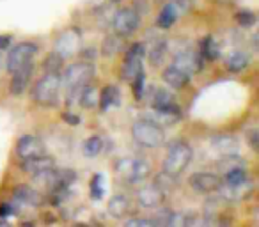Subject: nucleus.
I'll return each mask as SVG.
<instances>
[{
    "mask_svg": "<svg viewBox=\"0 0 259 227\" xmlns=\"http://www.w3.org/2000/svg\"><path fill=\"white\" fill-rule=\"evenodd\" d=\"M37 54V44L32 41H23L18 43L9 50L8 57H6V71L13 73L16 69L23 68V66L30 64Z\"/></svg>",
    "mask_w": 259,
    "mask_h": 227,
    "instance_id": "7",
    "label": "nucleus"
},
{
    "mask_svg": "<svg viewBox=\"0 0 259 227\" xmlns=\"http://www.w3.org/2000/svg\"><path fill=\"white\" fill-rule=\"evenodd\" d=\"M163 82L172 89H185L190 83L192 75H188L187 71H183L181 68H178L176 64H169L162 73Z\"/></svg>",
    "mask_w": 259,
    "mask_h": 227,
    "instance_id": "17",
    "label": "nucleus"
},
{
    "mask_svg": "<svg viewBox=\"0 0 259 227\" xmlns=\"http://www.w3.org/2000/svg\"><path fill=\"white\" fill-rule=\"evenodd\" d=\"M121 103V90H119L117 85H105L101 89L100 96H98V107L100 110H108V108L115 107V105Z\"/></svg>",
    "mask_w": 259,
    "mask_h": 227,
    "instance_id": "19",
    "label": "nucleus"
},
{
    "mask_svg": "<svg viewBox=\"0 0 259 227\" xmlns=\"http://www.w3.org/2000/svg\"><path fill=\"white\" fill-rule=\"evenodd\" d=\"M163 199H165V190L160 188L156 183L144 185V187H141L137 190V202L142 208H148V209L158 208L163 202Z\"/></svg>",
    "mask_w": 259,
    "mask_h": 227,
    "instance_id": "12",
    "label": "nucleus"
},
{
    "mask_svg": "<svg viewBox=\"0 0 259 227\" xmlns=\"http://www.w3.org/2000/svg\"><path fill=\"white\" fill-rule=\"evenodd\" d=\"M103 192H105L103 190V177H101L100 174H96L89 185V194H91V197L98 201V199L103 197Z\"/></svg>",
    "mask_w": 259,
    "mask_h": 227,
    "instance_id": "30",
    "label": "nucleus"
},
{
    "mask_svg": "<svg viewBox=\"0 0 259 227\" xmlns=\"http://www.w3.org/2000/svg\"><path fill=\"white\" fill-rule=\"evenodd\" d=\"M248 64H250V55L243 50L231 52L226 59V68L229 73H241L243 69L248 68Z\"/></svg>",
    "mask_w": 259,
    "mask_h": 227,
    "instance_id": "22",
    "label": "nucleus"
},
{
    "mask_svg": "<svg viewBox=\"0 0 259 227\" xmlns=\"http://www.w3.org/2000/svg\"><path fill=\"white\" fill-rule=\"evenodd\" d=\"M34 75V62L23 66V68L16 69V71L11 73V82H9V90L11 94L18 96V94H23L30 85V80H32Z\"/></svg>",
    "mask_w": 259,
    "mask_h": 227,
    "instance_id": "15",
    "label": "nucleus"
},
{
    "mask_svg": "<svg viewBox=\"0 0 259 227\" xmlns=\"http://www.w3.org/2000/svg\"><path fill=\"white\" fill-rule=\"evenodd\" d=\"M9 44H11V37H9V36H2V34H0V50L8 48Z\"/></svg>",
    "mask_w": 259,
    "mask_h": 227,
    "instance_id": "34",
    "label": "nucleus"
},
{
    "mask_svg": "<svg viewBox=\"0 0 259 227\" xmlns=\"http://www.w3.org/2000/svg\"><path fill=\"white\" fill-rule=\"evenodd\" d=\"M132 90H134V94H135V100H139L141 101L142 100V96H144V93H146V76H144V71H141L137 76H135L134 80H132Z\"/></svg>",
    "mask_w": 259,
    "mask_h": 227,
    "instance_id": "29",
    "label": "nucleus"
},
{
    "mask_svg": "<svg viewBox=\"0 0 259 227\" xmlns=\"http://www.w3.org/2000/svg\"><path fill=\"white\" fill-rule=\"evenodd\" d=\"M183 9L185 8L178 2V0H172V2L165 4L162 9H160L158 16H156V27H158V29H163V30L170 29V27L178 22V18H180Z\"/></svg>",
    "mask_w": 259,
    "mask_h": 227,
    "instance_id": "16",
    "label": "nucleus"
},
{
    "mask_svg": "<svg viewBox=\"0 0 259 227\" xmlns=\"http://www.w3.org/2000/svg\"><path fill=\"white\" fill-rule=\"evenodd\" d=\"M126 227H153L158 225L155 218H128L124 222Z\"/></svg>",
    "mask_w": 259,
    "mask_h": 227,
    "instance_id": "32",
    "label": "nucleus"
},
{
    "mask_svg": "<svg viewBox=\"0 0 259 227\" xmlns=\"http://www.w3.org/2000/svg\"><path fill=\"white\" fill-rule=\"evenodd\" d=\"M80 47V34L76 32L75 29L73 30H68L64 32L61 37L57 39V44H55V52L61 54L62 57H69L71 54H75Z\"/></svg>",
    "mask_w": 259,
    "mask_h": 227,
    "instance_id": "18",
    "label": "nucleus"
},
{
    "mask_svg": "<svg viewBox=\"0 0 259 227\" xmlns=\"http://www.w3.org/2000/svg\"><path fill=\"white\" fill-rule=\"evenodd\" d=\"M114 172L119 179L130 185H137L151 174V165L148 160L139 158V156H124L114 163Z\"/></svg>",
    "mask_w": 259,
    "mask_h": 227,
    "instance_id": "5",
    "label": "nucleus"
},
{
    "mask_svg": "<svg viewBox=\"0 0 259 227\" xmlns=\"http://www.w3.org/2000/svg\"><path fill=\"white\" fill-rule=\"evenodd\" d=\"M61 75L57 73H43L32 87V98L39 107L52 108L59 103L61 94Z\"/></svg>",
    "mask_w": 259,
    "mask_h": 227,
    "instance_id": "4",
    "label": "nucleus"
},
{
    "mask_svg": "<svg viewBox=\"0 0 259 227\" xmlns=\"http://www.w3.org/2000/svg\"><path fill=\"white\" fill-rule=\"evenodd\" d=\"M192 158H194V151H192V146L188 142L172 141L169 149H167L165 160H163V172L167 176L178 177L187 170Z\"/></svg>",
    "mask_w": 259,
    "mask_h": 227,
    "instance_id": "3",
    "label": "nucleus"
},
{
    "mask_svg": "<svg viewBox=\"0 0 259 227\" xmlns=\"http://www.w3.org/2000/svg\"><path fill=\"white\" fill-rule=\"evenodd\" d=\"M211 148L215 149L219 155L227 156V155H234V153H238L240 144H238L236 139L231 137V135H217V137L211 139Z\"/></svg>",
    "mask_w": 259,
    "mask_h": 227,
    "instance_id": "21",
    "label": "nucleus"
},
{
    "mask_svg": "<svg viewBox=\"0 0 259 227\" xmlns=\"http://www.w3.org/2000/svg\"><path fill=\"white\" fill-rule=\"evenodd\" d=\"M62 69H64V57H62L61 54H57L55 50L52 52V54H48V57L43 61V71L61 75Z\"/></svg>",
    "mask_w": 259,
    "mask_h": 227,
    "instance_id": "26",
    "label": "nucleus"
},
{
    "mask_svg": "<svg viewBox=\"0 0 259 227\" xmlns=\"http://www.w3.org/2000/svg\"><path fill=\"white\" fill-rule=\"evenodd\" d=\"M199 54L204 61H217L220 57V48L217 44V41L211 36L204 37L201 41V47H199Z\"/></svg>",
    "mask_w": 259,
    "mask_h": 227,
    "instance_id": "24",
    "label": "nucleus"
},
{
    "mask_svg": "<svg viewBox=\"0 0 259 227\" xmlns=\"http://www.w3.org/2000/svg\"><path fill=\"white\" fill-rule=\"evenodd\" d=\"M167 41L165 39H162V41H155V44H153L151 48H149V52H148V61H149V64L153 66V68H158L160 64H162L163 61H165V57H167Z\"/></svg>",
    "mask_w": 259,
    "mask_h": 227,
    "instance_id": "23",
    "label": "nucleus"
},
{
    "mask_svg": "<svg viewBox=\"0 0 259 227\" xmlns=\"http://www.w3.org/2000/svg\"><path fill=\"white\" fill-rule=\"evenodd\" d=\"M122 39L124 37L117 36V34H112V36H107L101 44V52H103L105 57H114L115 54L122 50Z\"/></svg>",
    "mask_w": 259,
    "mask_h": 227,
    "instance_id": "25",
    "label": "nucleus"
},
{
    "mask_svg": "<svg viewBox=\"0 0 259 227\" xmlns=\"http://www.w3.org/2000/svg\"><path fill=\"white\" fill-rule=\"evenodd\" d=\"M146 57V48L142 43H134L126 50L124 61L121 66V76L126 82H132L142 71V59Z\"/></svg>",
    "mask_w": 259,
    "mask_h": 227,
    "instance_id": "8",
    "label": "nucleus"
},
{
    "mask_svg": "<svg viewBox=\"0 0 259 227\" xmlns=\"http://www.w3.org/2000/svg\"><path fill=\"white\" fill-rule=\"evenodd\" d=\"M62 117H64V121H68L69 124H78L80 123L78 116H71V112H64V114H62Z\"/></svg>",
    "mask_w": 259,
    "mask_h": 227,
    "instance_id": "33",
    "label": "nucleus"
},
{
    "mask_svg": "<svg viewBox=\"0 0 259 227\" xmlns=\"http://www.w3.org/2000/svg\"><path fill=\"white\" fill-rule=\"evenodd\" d=\"M13 199L20 206L25 204V206H32V208H39L47 201L39 190H36L34 187H29V185H16L13 188Z\"/></svg>",
    "mask_w": 259,
    "mask_h": 227,
    "instance_id": "13",
    "label": "nucleus"
},
{
    "mask_svg": "<svg viewBox=\"0 0 259 227\" xmlns=\"http://www.w3.org/2000/svg\"><path fill=\"white\" fill-rule=\"evenodd\" d=\"M107 213L112 218H124L126 215H130V199L124 194H117L110 197L107 204Z\"/></svg>",
    "mask_w": 259,
    "mask_h": 227,
    "instance_id": "20",
    "label": "nucleus"
},
{
    "mask_svg": "<svg viewBox=\"0 0 259 227\" xmlns=\"http://www.w3.org/2000/svg\"><path fill=\"white\" fill-rule=\"evenodd\" d=\"M188 185L197 194H215L222 185V177L213 172H194L188 177Z\"/></svg>",
    "mask_w": 259,
    "mask_h": 227,
    "instance_id": "10",
    "label": "nucleus"
},
{
    "mask_svg": "<svg viewBox=\"0 0 259 227\" xmlns=\"http://www.w3.org/2000/svg\"><path fill=\"white\" fill-rule=\"evenodd\" d=\"M255 15L252 11H248V9H245V11H238L236 13V22L240 23L241 27H245V29H248V27L255 25Z\"/></svg>",
    "mask_w": 259,
    "mask_h": 227,
    "instance_id": "31",
    "label": "nucleus"
},
{
    "mask_svg": "<svg viewBox=\"0 0 259 227\" xmlns=\"http://www.w3.org/2000/svg\"><path fill=\"white\" fill-rule=\"evenodd\" d=\"M204 59L201 57L199 50H194V48L187 47L183 50H178L174 54V61L172 64H176L178 68H181L183 71H187L188 75H194V73H199L202 68H204Z\"/></svg>",
    "mask_w": 259,
    "mask_h": 227,
    "instance_id": "9",
    "label": "nucleus"
},
{
    "mask_svg": "<svg viewBox=\"0 0 259 227\" xmlns=\"http://www.w3.org/2000/svg\"><path fill=\"white\" fill-rule=\"evenodd\" d=\"M141 25V13L135 8H121L112 15L110 27L114 34L121 37H130L135 34Z\"/></svg>",
    "mask_w": 259,
    "mask_h": 227,
    "instance_id": "6",
    "label": "nucleus"
},
{
    "mask_svg": "<svg viewBox=\"0 0 259 227\" xmlns=\"http://www.w3.org/2000/svg\"><path fill=\"white\" fill-rule=\"evenodd\" d=\"M101 149H103V139L98 137V135L89 137L85 141V144H83V153H85V156H89V158H94L96 155H100Z\"/></svg>",
    "mask_w": 259,
    "mask_h": 227,
    "instance_id": "28",
    "label": "nucleus"
},
{
    "mask_svg": "<svg viewBox=\"0 0 259 227\" xmlns=\"http://www.w3.org/2000/svg\"><path fill=\"white\" fill-rule=\"evenodd\" d=\"M98 96H100V93H98V89L93 85V83H87L85 87H83L82 90H80V105H82L83 108H94L98 105Z\"/></svg>",
    "mask_w": 259,
    "mask_h": 227,
    "instance_id": "27",
    "label": "nucleus"
},
{
    "mask_svg": "<svg viewBox=\"0 0 259 227\" xmlns=\"http://www.w3.org/2000/svg\"><path fill=\"white\" fill-rule=\"evenodd\" d=\"M130 131H132V139L146 149H156L165 142L163 126L153 121L151 117H142V119L134 121Z\"/></svg>",
    "mask_w": 259,
    "mask_h": 227,
    "instance_id": "2",
    "label": "nucleus"
},
{
    "mask_svg": "<svg viewBox=\"0 0 259 227\" xmlns=\"http://www.w3.org/2000/svg\"><path fill=\"white\" fill-rule=\"evenodd\" d=\"M15 151L20 162H23V160L45 155L47 148H45L43 141H41L39 137H36V135H23V137H20L18 142H16Z\"/></svg>",
    "mask_w": 259,
    "mask_h": 227,
    "instance_id": "11",
    "label": "nucleus"
},
{
    "mask_svg": "<svg viewBox=\"0 0 259 227\" xmlns=\"http://www.w3.org/2000/svg\"><path fill=\"white\" fill-rule=\"evenodd\" d=\"M20 167H22V170L27 176H30L34 179V177L41 176V174H45L47 170H50L52 167H55V160L45 153V155H41V156L23 160V162L20 163Z\"/></svg>",
    "mask_w": 259,
    "mask_h": 227,
    "instance_id": "14",
    "label": "nucleus"
},
{
    "mask_svg": "<svg viewBox=\"0 0 259 227\" xmlns=\"http://www.w3.org/2000/svg\"><path fill=\"white\" fill-rule=\"evenodd\" d=\"M94 76V66L89 61H80L73 62L68 68L62 69L61 73V83L66 89V98H68V105H73V101L78 100L80 90L91 83Z\"/></svg>",
    "mask_w": 259,
    "mask_h": 227,
    "instance_id": "1",
    "label": "nucleus"
}]
</instances>
